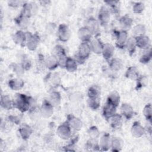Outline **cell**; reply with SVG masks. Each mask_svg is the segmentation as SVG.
<instances>
[{
	"label": "cell",
	"mask_w": 152,
	"mask_h": 152,
	"mask_svg": "<svg viewBox=\"0 0 152 152\" xmlns=\"http://www.w3.org/2000/svg\"><path fill=\"white\" fill-rule=\"evenodd\" d=\"M143 115L145 119L151 124L152 118V107L151 104L148 103L145 106L143 109Z\"/></svg>",
	"instance_id": "obj_41"
},
{
	"label": "cell",
	"mask_w": 152,
	"mask_h": 152,
	"mask_svg": "<svg viewBox=\"0 0 152 152\" xmlns=\"http://www.w3.org/2000/svg\"><path fill=\"white\" fill-rule=\"evenodd\" d=\"M20 1H10L8 2V4L9 6L11 7H18L20 4Z\"/></svg>",
	"instance_id": "obj_48"
},
{
	"label": "cell",
	"mask_w": 152,
	"mask_h": 152,
	"mask_svg": "<svg viewBox=\"0 0 152 152\" xmlns=\"http://www.w3.org/2000/svg\"><path fill=\"white\" fill-rule=\"evenodd\" d=\"M92 36V34L85 26L80 28L78 31V37L81 42L90 43Z\"/></svg>",
	"instance_id": "obj_18"
},
{
	"label": "cell",
	"mask_w": 152,
	"mask_h": 152,
	"mask_svg": "<svg viewBox=\"0 0 152 152\" xmlns=\"http://www.w3.org/2000/svg\"><path fill=\"white\" fill-rule=\"evenodd\" d=\"M18 132L20 137L23 140H27L30 138L32 133V129L30 125L26 124H24L20 126L18 129Z\"/></svg>",
	"instance_id": "obj_22"
},
{
	"label": "cell",
	"mask_w": 152,
	"mask_h": 152,
	"mask_svg": "<svg viewBox=\"0 0 152 152\" xmlns=\"http://www.w3.org/2000/svg\"><path fill=\"white\" fill-rule=\"evenodd\" d=\"M12 39L15 44L24 46L26 45L27 40L26 33H24L22 30H18L13 35Z\"/></svg>",
	"instance_id": "obj_16"
},
{
	"label": "cell",
	"mask_w": 152,
	"mask_h": 152,
	"mask_svg": "<svg viewBox=\"0 0 152 152\" xmlns=\"http://www.w3.org/2000/svg\"><path fill=\"white\" fill-rule=\"evenodd\" d=\"M60 77L58 74H51L48 81L52 87H57L60 83Z\"/></svg>",
	"instance_id": "obj_42"
},
{
	"label": "cell",
	"mask_w": 152,
	"mask_h": 152,
	"mask_svg": "<svg viewBox=\"0 0 152 152\" xmlns=\"http://www.w3.org/2000/svg\"><path fill=\"white\" fill-rule=\"evenodd\" d=\"M77 66L78 63L74 59L68 57L64 68H65L68 72H73L77 69Z\"/></svg>",
	"instance_id": "obj_32"
},
{
	"label": "cell",
	"mask_w": 152,
	"mask_h": 152,
	"mask_svg": "<svg viewBox=\"0 0 152 152\" xmlns=\"http://www.w3.org/2000/svg\"><path fill=\"white\" fill-rule=\"evenodd\" d=\"M87 133L90 138L92 139H97L100 135L99 131L96 126H90L87 131Z\"/></svg>",
	"instance_id": "obj_43"
},
{
	"label": "cell",
	"mask_w": 152,
	"mask_h": 152,
	"mask_svg": "<svg viewBox=\"0 0 152 152\" xmlns=\"http://www.w3.org/2000/svg\"><path fill=\"white\" fill-rule=\"evenodd\" d=\"M106 101L110 103L111 104H113L114 106H115L116 107H118L119 104V103H120L119 94L116 91L111 92L109 94Z\"/></svg>",
	"instance_id": "obj_31"
},
{
	"label": "cell",
	"mask_w": 152,
	"mask_h": 152,
	"mask_svg": "<svg viewBox=\"0 0 152 152\" xmlns=\"http://www.w3.org/2000/svg\"><path fill=\"white\" fill-rule=\"evenodd\" d=\"M24 81L20 78H13L8 81V86L10 88L15 91L21 90L24 87Z\"/></svg>",
	"instance_id": "obj_26"
},
{
	"label": "cell",
	"mask_w": 152,
	"mask_h": 152,
	"mask_svg": "<svg viewBox=\"0 0 152 152\" xmlns=\"http://www.w3.org/2000/svg\"><path fill=\"white\" fill-rule=\"evenodd\" d=\"M27 40L26 45L27 49L33 51L36 49L40 42V37L37 33L32 34L30 32H27Z\"/></svg>",
	"instance_id": "obj_5"
},
{
	"label": "cell",
	"mask_w": 152,
	"mask_h": 152,
	"mask_svg": "<svg viewBox=\"0 0 152 152\" xmlns=\"http://www.w3.org/2000/svg\"><path fill=\"white\" fill-rule=\"evenodd\" d=\"M15 21L17 25L21 28H25L28 25V18H27L21 14L15 18Z\"/></svg>",
	"instance_id": "obj_40"
},
{
	"label": "cell",
	"mask_w": 152,
	"mask_h": 152,
	"mask_svg": "<svg viewBox=\"0 0 152 152\" xmlns=\"http://www.w3.org/2000/svg\"><path fill=\"white\" fill-rule=\"evenodd\" d=\"M87 104L88 107L92 110H97L99 109L100 105V97L88 98Z\"/></svg>",
	"instance_id": "obj_38"
},
{
	"label": "cell",
	"mask_w": 152,
	"mask_h": 152,
	"mask_svg": "<svg viewBox=\"0 0 152 152\" xmlns=\"http://www.w3.org/2000/svg\"><path fill=\"white\" fill-rule=\"evenodd\" d=\"M125 75L128 79L137 80L140 75L139 73V71L136 66H131L126 71Z\"/></svg>",
	"instance_id": "obj_28"
},
{
	"label": "cell",
	"mask_w": 152,
	"mask_h": 152,
	"mask_svg": "<svg viewBox=\"0 0 152 152\" xmlns=\"http://www.w3.org/2000/svg\"><path fill=\"white\" fill-rule=\"evenodd\" d=\"M123 65L124 63L122 61L118 58H112L109 61V66L110 69L113 71H119L122 69Z\"/></svg>",
	"instance_id": "obj_25"
},
{
	"label": "cell",
	"mask_w": 152,
	"mask_h": 152,
	"mask_svg": "<svg viewBox=\"0 0 152 152\" xmlns=\"http://www.w3.org/2000/svg\"><path fill=\"white\" fill-rule=\"evenodd\" d=\"M91 52V50L89 43L81 42L78 46V50L75 55L74 59L78 64H83L85 61L90 56Z\"/></svg>",
	"instance_id": "obj_2"
},
{
	"label": "cell",
	"mask_w": 152,
	"mask_h": 152,
	"mask_svg": "<svg viewBox=\"0 0 152 152\" xmlns=\"http://www.w3.org/2000/svg\"><path fill=\"white\" fill-rule=\"evenodd\" d=\"M13 104L14 107L18 109L21 112L28 111L31 107L36 106L33 98L21 93L16 94L13 99Z\"/></svg>",
	"instance_id": "obj_1"
},
{
	"label": "cell",
	"mask_w": 152,
	"mask_h": 152,
	"mask_svg": "<svg viewBox=\"0 0 152 152\" xmlns=\"http://www.w3.org/2000/svg\"><path fill=\"white\" fill-rule=\"evenodd\" d=\"M111 138L108 133H104L100 138L99 142L100 151H108L110 148Z\"/></svg>",
	"instance_id": "obj_15"
},
{
	"label": "cell",
	"mask_w": 152,
	"mask_h": 152,
	"mask_svg": "<svg viewBox=\"0 0 152 152\" xmlns=\"http://www.w3.org/2000/svg\"><path fill=\"white\" fill-rule=\"evenodd\" d=\"M71 35V32L68 26L65 24H61L58 28V37L61 42H67Z\"/></svg>",
	"instance_id": "obj_8"
},
{
	"label": "cell",
	"mask_w": 152,
	"mask_h": 152,
	"mask_svg": "<svg viewBox=\"0 0 152 152\" xmlns=\"http://www.w3.org/2000/svg\"><path fill=\"white\" fill-rule=\"evenodd\" d=\"M52 55L56 57L57 58V59L61 57L66 56L65 50L62 46H61L59 45H56L53 48L52 52Z\"/></svg>",
	"instance_id": "obj_35"
},
{
	"label": "cell",
	"mask_w": 152,
	"mask_h": 152,
	"mask_svg": "<svg viewBox=\"0 0 152 152\" xmlns=\"http://www.w3.org/2000/svg\"><path fill=\"white\" fill-rule=\"evenodd\" d=\"M120 110L122 116L126 120H130L134 116V110L129 104L123 103L120 107Z\"/></svg>",
	"instance_id": "obj_14"
},
{
	"label": "cell",
	"mask_w": 152,
	"mask_h": 152,
	"mask_svg": "<svg viewBox=\"0 0 152 152\" xmlns=\"http://www.w3.org/2000/svg\"><path fill=\"white\" fill-rule=\"evenodd\" d=\"M110 19V12L108 9V8L103 6L99 10L98 13V22L100 26L103 27L106 26Z\"/></svg>",
	"instance_id": "obj_4"
},
{
	"label": "cell",
	"mask_w": 152,
	"mask_h": 152,
	"mask_svg": "<svg viewBox=\"0 0 152 152\" xmlns=\"http://www.w3.org/2000/svg\"><path fill=\"white\" fill-rule=\"evenodd\" d=\"M90 46L91 52L96 54H100L102 52L104 44L98 38L91 40L90 42Z\"/></svg>",
	"instance_id": "obj_20"
},
{
	"label": "cell",
	"mask_w": 152,
	"mask_h": 152,
	"mask_svg": "<svg viewBox=\"0 0 152 152\" xmlns=\"http://www.w3.org/2000/svg\"><path fill=\"white\" fill-rule=\"evenodd\" d=\"M145 9L144 4L141 2H135L132 7V11L135 14H141Z\"/></svg>",
	"instance_id": "obj_44"
},
{
	"label": "cell",
	"mask_w": 152,
	"mask_h": 152,
	"mask_svg": "<svg viewBox=\"0 0 152 152\" xmlns=\"http://www.w3.org/2000/svg\"><path fill=\"white\" fill-rule=\"evenodd\" d=\"M146 32V28L143 24H138L135 26L132 30L133 37H137L145 35Z\"/></svg>",
	"instance_id": "obj_33"
},
{
	"label": "cell",
	"mask_w": 152,
	"mask_h": 152,
	"mask_svg": "<svg viewBox=\"0 0 152 152\" xmlns=\"http://www.w3.org/2000/svg\"><path fill=\"white\" fill-rule=\"evenodd\" d=\"M131 132L132 135L137 138L142 137L145 132V129L141 125V124L138 121H135L131 128Z\"/></svg>",
	"instance_id": "obj_11"
},
{
	"label": "cell",
	"mask_w": 152,
	"mask_h": 152,
	"mask_svg": "<svg viewBox=\"0 0 152 152\" xmlns=\"http://www.w3.org/2000/svg\"><path fill=\"white\" fill-rule=\"evenodd\" d=\"M105 3L109 6V10L110 14H113L115 15H118L119 13V2L116 1H107Z\"/></svg>",
	"instance_id": "obj_34"
},
{
	"label": "cell",
	"mask_w": 152,
	"mask_h": 152,
	"mask_svg": "<svg viewBox=\"0 0 152 152\" xmlns=\"http://www.w3.org/2000/svg\"><path fill=\"white\" fill-rule=\"evenodd\" d=\"M66 122L68 123L71 129L75 131H80L83 126L81 121L72 115H69L68 116Z\"/></svg>",
	"instance_id": "obj_12"
},
{
	"label": "cell",
	"mask_w": 152,
	"mask_h": 152,
	"mask_svg": "<svg viewBox=\"0 0 152 152\" xmlns=\"http://www.w3.org/2000/svg\"><path fill=\"white\" fill-rule=\"evenodd\" d=\"M45 66L49 70L53 71L59 66L58 61L56 57L53 55L49 56L45 59Z\"/></svg>",
	"instance_id": "obj_24"
},
{
	"label": "cell",
	"mask_w": 152,
	"mask_h": 152,
	"mask_svg": "<svg viewBox=\"0 0 152 152\" xmlns=\"http://www.w3.org/2000/svg\"><path fill=\"white\" fill-rule=\"evenodd\" d=\"M115 35L116 37L115 44L118 48L122 49L125 48L126 42L128 39V34L127 31L120 30L115 31Z\"/></svg>",
	"instance_id": "obj_6"
},
{
	"label": "cell",
	"mask_w": 152,
	"mask_h": 152,
	"mask_svg": "<svg viewBox=\"0 0 152 152\" xmlns=\"http://www.w3.org/2000/svg\"><path fill=\"white\" fill-rule=\"evenodd\" d=\"M125 48L126 49L129 56H132L135 52L136 48H137V45H136V42H135V39L134 37H128Z\"/></svg>",
	"instance_id": "obj_27"
},
{
	"label": "cell",
	"mask_w": 152,
	"mask_h": 152,
	"mask_svg": "<svg viewBox=\"0 0 152 152\" xmlns=\"http://www.w3.org/2000/svg\"><path fill=\"white\" fill-rule=\"evenodd\" d=\"M110 125L113 129H119L121 128L123 122V117L121 115L115 113L109 120Z\"/></svg>",
	"instance_id": "obj_19"
},
{
	"label": "cell",
	"mask_w": 152,
	"mask_h": 152,
	"mask_svg": "<svg viewBox=\"0 0 152 152\" xmlns=\"http://www.w3.org/2000/svg\"><path fill=\"white\" fill-rule=\"evenodd\" d=\"M124 142L122 140L118 137H113L111 138L110 148L112 151H121Z\"/></svg>",
	"instance_id": "obj_30"
},
{
	"label": "cell",
	"mask_w": 152,
	"mask_h": 152,
	"mask_svg": "<svg viewBox=\"0 0 152 152\" xmlns=\"http://www.w3.org/2000/svg\"><path fill=\"white\" fill-rule=\"evenodd\" d=\"M85 27L88 30L92 36H97L100 34V24L96 18L94 17H90L86 22Z\"/></svg>",
	"instance_id": "obj_3"
},
{
	"label": "cell",
	"mask_w": 152,
	"mask_h": 152,
	"mask_svg": "<svg viewBox=\"0 0 152 152\" xmlns=\"http://www.w3.org/2000/svg\"><path fill=\"white\" fill-rule=\"evenodd\" d=\"M48 100L53 107L58 106L61 103V96L58 91H52L49 93Z\"/></svg>",
	"instance_id": "obj_23"
},
{
	"label": "cell",
	"mask_w": 152,
	"mask_h": 152,
	"mask_svg": "<svg viewBox=\"0 0 152 152\" xmlns=\"http://www.w3.org/2000/svg\"><path fill=\"white\" fill-rule=\"evenodd\" d=\"M40 115L45 118L50 117L53 113V106L49 103L48 100H45L40 108Z\"/></svg>",
	"instance_id": "obj_9"
},
{
	"label": "cell",
	"mask_w": 152,
	"mask_h": 152,
	"mask_svg": "<svg viewBox=\"0 0 152 152\" xmlns=\"http://www.w3.org/2000/svg\"><path fill=\"white\" fill-rule=\"evenodd\" d=\"M81 94H78L77 93H74L71 94V100L74 102H78L80 100V97H81Z\"/></svg>",
	"instance_id": "obj_47"
},
{
	"label": "cell",
	"mask_w": 152,
	"mask_h": 152,
	"mask_svg": "<svg viewBox=\"0 0 152 152\" xmlns=\"http://www.w3.org/2000/svg\"><path fill=\"white\" fill-rule=\"evenodd\" d=\"M114 52L115 48L112 45L107 43L104 44L102 54L106 61L109 62L112 58H113Z\"/></svg>",
	"instance_id": "obj_17"
},
{
	"label": "cell",
	"mask_w": 152,
	"mask_h": 152,
	"mask_svg": "<svg viewBox=\"0 0 152 152\" xmlns=\"http://www.w3.org/2000/svg\"><path fill=\"white\" fill-rule=\"evenodd\" d=\"M86 147L88 151H99L100 147L99 142L96 139L90 138L86 144Z\"/></svg>",
	"instance_id": "obj_37"
},
{
	"label": "cell",
	"mask_w": 152,
	"mask_h": 152,
	"mask_svg": "<svg viewBox=\"0 0 152 152\" xmlns=\"http://www.w3.org/2000/svg\"><path fill=\"white\" fill-rule=\"evenodd\" d=\"M88 98L100 97V88L98 86L93 85L90 87L87 91Z\"/></svg>",
	"instance_id": "obj_36"
},
{
	"label": "cell",
	"mask_w": 152,
	"mask_h": 152,
	"mask_svg": "<svg viewBox=\"0 0 152 152\" xmlns=\"http://www.w3.org/2000/svg\"><path fill=\"white\" fill-rule=\"evenodd\" d=\"M151 49H148L147 50H145L144 52L142 54L140 58V62L143 64H147L150 62L151 59Z\"/></svg>",
	"instance_id": "obj_39"
},
{
	"label": "cell",
	"mask_w": 152,
	"mask_h": 152,
	"mask_svg": "<svg viewBox=\"0 0 152 152\" xmlns=\"http://www.w3.org/2000/svg\"><path fill=\"white\" fill-rule=\"evenodd\" d=\"M136 81H137L136 88L137 90L143 87L144 86H145L148 82L147 78L145 76H142H142L140 75Z\"/></svg>",
	"instance_id": "obj_45"
},
{
	"label": "cell",
	"mask_w": 152,
	"mask_h": 152,
	"mask_svg": "<svg viewBox=\"0 0 152 152\" xmlns=\"http://www.w3.org/2000/svg\"><path fill=\"white\" fill-rule=\"evenodd\" d=\"M122 30L127 31L129 30L133 24V20L128 14H125L121 17L119 20Z\"/></svg>",
	"instance_id": "obj_21"
},
{
	"label": "cell",
	"mask_w": 152,
	"mask_h": 152,
	"mask_svg": "<svg viewBox=\"0 0 152 152\" xmlns=\"http://www.w3.org/2000/svg\"><path fill=\"white\" fill-rule=\"evenodd\" d=\"M21 65L24 71L30 69V68H31V65L30 61L27 59H24V60L22 61Z\"/></svg>",
	"instance_id": "obj_46"
},
{
	"label": "cell",
	"mask_w": 152,
	"mask_h": 152,
	"mask_svg": "<svg viewBox=\"0 0 152 152\" xmlns=\"http://www.w3.org/2000/svg\"><path fill=\"white\" fill-rule=\"evenodd\" d=\"M116 109L117 107L106 101L105 104L103 106L102 111L103 117L106 120H109L113 115L116 113Z\"/></svg>",
	"instance_id": "obj_13"
},
{
	"label": "cell",
	"mask_w": 152,
	"mask_h": 152,
	"mask_svg": "<svg viewBox=\"0 0 152 152\" xmlns=\"http://www.w3.org/2000/svg\"><path fill=\"white\" fill-rule=\"evenodd\" d=\"M137 48H138L144 50L150 48V39L148 36L145 35L135 37Z\"/></svg>",
	"instance_id": "obj_10"
},
{
	"label": "cell",
	"mask_w": 152,
	"mask_h": 152,
	"mask_svg": "<svg viewBox=\"0 0 152 152\" xmlns=\"http://www.w3.org/2000/svg\"><path fill=\"white\" fill-rule=\"evenodd\" d=\"M1 106L6 110H11L14 107L13 100L8 95H2L1 98Z\"/></svg>",
	"instance_id": "obj_29"
},
{
	"label": "cell",
	"mask_w": 152,
	"mask_h": 152,
	"mask_svg": "<svg viewBox=\"0 0 152 152\" xmlns=\"http://www.w3.org/2000/svg\"><path fill=\"white\" fill-rule=\"evenodd\" d=\"M71 128L66 122L61 124L57 128L56 133L62 140H68L71 137Z\"/></svg>",
	"instance_id": "obj_7"
}]
</instances>
